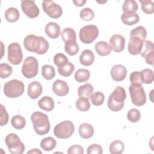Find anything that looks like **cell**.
<instances>
[{"mask_svg": "<svg viewBox=\"0 0 154 154\" xmlns=\"http://www.w3.org/2000/svg\"><path fill=\"white\" fill-rule=\"evenodd\" d=\"M23 46L29 52L43 55L48 51L49 45L48 42L43 37L29 34L25 37Z\"/></svg>", "mask_w": 154, "mask_h": 154, "instance_id": "obj_1", "label": "cell"}, {"mask_svg": "<svg viewBox=\"0 0 154 154\" xmlns=\"http://www.w3.org/2000/svg\"><path fill=\"white\" fill-rule=\"evenodd\" d=\"M34 129L39 135H43L49 132L51 125L48 116L40 111L34 112L31 116Z\"/></svg>", "mask_w": 154, "mask_h": 154, "instance_id": "obj_2", "label": "cell"}, {"mask_svg": "<svg viewBox=\"0 0 154 154\" xmlns=\"http://www.w3.org/2000/svg\"><path fill=\"white\" fill-rule=\"evenodd\" d=\"M126 94L124 88L117 86L109 96L107 105L108 108L114 112L120 111L124 106Z\"/></svg>", "mask_w": 154, "mask_h": 154, "instance_id": "obj_3", "label": "cell"}, {"mask_svg": "<svg viewBox=\"0 0 154 154\" xmlns=\"http://www.w3.org/2000/svg\"><path fill=\"white\" fill-rule=\"evenodd\" d=\"M24 84L17 79H12L5 83L4 93L10 98H16L20 96L24 92Z\"/></svg>", "mask_w": 154, "mask_h": 154, "instance_id": "obj_4", "label": "cell"}, {"mask_svg": "<svg viewBox=\"0 0 154 154\" xmlns=\"http://www.w3.org/2000/svg\"><path fill=\"white\" fill-rule=\"evenodd\" d=\"M5 142L10 153L11 154H22L25 151L24 144L16 134H8L5 138Z\"/></svg>", "mask_w": 154, "mask_h": 154, "instance_id": "obj_5", "label": "cell"}, {"mask_svg": "<svg viewBox=\"0 0 154 154\" xmlns=\"http://www.w3.org/2000/svg\"><path fill=\"white\" fill-rule=\"evenodd\" d=\"M75 131L73 123L69 120H65L57 124L54 129L56 137L60 139H67L72 136Z\"/></svg>", "mask_w": 154, "mask_h": 154, "instance_id": "obj_6", "label": "cell"}, {"mask_svg": "<svg viewBox=\"0 0 154 154\" xmlns=\"http://www.w3.org/2000/svg\"><path fill=\"white\" fill-rule=\"evenodd\" d=\"M38 70V63L37 60L32 56L27 57L23 63L22 67V73L28 79L35 77Z\"/></svg>", "mask_w": 154, "mask_h": 154, "instance_id": "obj_7", "label": "cell"}, {"mask_svg": "<svg viewBox=\"0 0 154 154\" xmlns=\"http://www.w3.org/2000/svg\"><path fill=\"white\" fill-rule=\"evenodd\" d=\"M129 91L132 102L137 106H141L146 102V96L142 85H131Z\"/></svg>", "mask_w": 154, "mask_h": 154, "instance_id": "obj_8", "label": "cell"}, {"mask_svg": "<svg viewBox=\"0 0 154 154\" xmlns=\"http://www.w3.org/2000/svg\"><path fill=\"white\" fill-rule=\"evenodd\" d=\"M98 35V28L94 25H88L81 28L79 37L81 42L83 43L90 44L95 40Z\"/></svg>", "mask_w": 154, "mask_h": 154, "instance_id": "obj_9", "label": "cell"}, {"mask_svg": "<svg viewBox=\"0 0 154 154\" xmlns=\"http://www.w3.org/2000/svg\"><path fill=\"white\" fill-rule=\"evenodd\" d=\"M8 60L11 64H19L23 58V54L20 45L17 42L10 43L8 46Z\"/></svg>", "mask_w": 154, "mask_h": 154, "instance_id": "obj_10", "label": "cell"}, {"mask_svg": "<svg viewBox=\"0 0 154 154\" xmlns=\"http://www.w3.org/2000/svg\"><path fill=\"white\" fill-rule=\"evenodd\" d=\"M42 8L50 17L53 19L59 18L63 14L61 6L52 1H43L42 2Z\"/></svg>", "mask_w": 154, "mask_h": 154, "instance_id": "obj_11", "label": "cell"}, {"mask_svg": "<svg viewBox=\"0 0 154 154\" xmlns=\"http://www.w3.org/2000/svg\"><path fill=\"white\" fill-rule=\"evenodd\" d=\"M145 38L136 35H130L128 49L130 54L136 55L140 54Z\"/></svg>", "mask_w": 154, "mask_h": 154, "instance_id": "obj_12", "label": "cell"}, {"mask_svg": "<svg viewBox=\"0 0 154 154\" xmlns=\"http://www.w3.org/2000/svg\"><path fill=\"white\" fill-rule=\"evenodd\" d=\"M21 8L22 11L29 18H35L38 16L40 10L33 1H21Z\"/></svg>", "mask_w": 154, "mask_h": 154, "instance_id": "obj_13", "label": "cell"}, {"mask_svg": "<svg viewBox=\"0 0 154 154\" xmlns=\"http://www.w3.org/2000/svg\"><path fill=\"white\" fill-rule=\"evenodd\" d=\"M153 43L149 40H145L144 42L143 46L140 52L141 55L145 58L147 64L150 65L153 64L154 49Z\"/></svg>", "mask_w": 154, "mask_h": 154, "instance_id": "obj_14", "label": "cell"}, {"mask_svg": "<svg viewBox=\"0 0 154 154\" xmlns=\"http://www.w3.org/2000/svg\"><path fill=\"white\" fill-rule=\"evenodd\" d=\"M109 46L113 51L120 52L124 50L125 38L120 34H114L109 39Z\"/></svg>", "mask_w": 154, "mask_h": 154, "instance_id": "obj_15", "label": "cell"}, {"mask_svg": "<svg viewBox=\"0 0 154 154\" xmlns=\"http://www.w3.org/2000/svg\"><path fill=\"white\" fill-rule=\"evenodd\" d=\"M110 73L114 81L117 82L122 81L126 76L127 69L125 66L121 64H117L111 68Z\"/></svg>", "mask_w": 154, "mask_h": 154, "instance_id": "obj_16", "label": "cell"}, {"mask_svg": "<svg viewBox=\"0 0 154 154\" xmlns=\"http://www.w3.org/2000/svg\"><path fill=\"white\" fill-rule=\"evenodd\" d=\"M52 90L58 96H64L69 91L67 84L61 79H57L52 84Z\"/></svg>", "mask_w": 154, "mask_h": 154, "instance_id": "obj_17", "label": "cell"}, {"mask_svg": "<svg viewBox=\"0 0 154 154\" xmlns=\"http://www.w3.org/2000/svg\"><path fill=\"white\" fill-rule=\"evenodd\" d=\"M42 85L37 81H33L28 85V95L33 99H37L42 93Z\"/></svg>", "mask_w": 154, "mask_h": 154, "instance_id": "obj_18", "label": "cell"}, {"mask_svg": "<svg viewBox=\"0 0 154 154\" xmlns=\"http://www.w3.org/2000/svg\"><path fill=\"white\" fill-rule=\"evenodd\" d=\"M46 34L52 39H55L59 37L61 34L60 27L55 22H51L46 24L45 28Z\"/></svg>", "mask_w": 154, "mask_h": 154, "instance_id": "obj_19", "label": "cell"}, {"mask_svg": "<svg viewBox=\"0 0 154 154\" xmlns=\"http://www.w3.org/2000/svg\"><path fill=\"white\" fill-rule=\"evenodd\" d=\"M121 20L122 22L127 25H133L139 22L140 17L135 12H123L121 16Z\"/></svg>", "mask_w": 154, "mask_h": 154, "instance_id": "obj_20", "label": "cell"}, {"mask_svg": "<svg viewBox=\"0 0 154 154\" xmlns=\"http://www.w3.org/2000/svg\"><path fill=\"white\" fill-rule=\"evenodd\" d=\"M79 136L84 139L90 138L94 134V128L89 123H82L79 127Z\"/></svg>", "mask_w": 154, "mask_h": 154, "instance_id": "obj_21", "label": "cell"}, {"mask_svg": "<svg viewBox=\"0 0 154 154\" xmlns=\"http://www.w3.org/2000/svg\"><path fill=\"white\" fill-rule=\"evenodd\" d=\"M94 60V55L93 52L89 49H85L82 51L80 57L79 61L81 64L86 66L91 65Z\"/></svg>", "mask_w": 154, "mask_h": 154, "instance_id": "obj_22", "label": "cell"}, {"mask_svg": "<svg viewBox=\"0 0 154 154\" xmlns=\"http://www.w3.org/2000/svg\"><path fill=\"white\" fill-rule=\"evenodd\" d=\"M94 49L97 54L102 57L108 55L111 52V49L109 44L105 41L97 42L94 45Z\"/></svg>", "mask_w": 154, "mask_h": 154, "instance_id": "obj_23", "label": "cell"}, {"mask_svg": "<svg viewBox=\"0 0 154 154\" xmlns=\"http://www.w3.org/2000/svg\"><path fill=\"white\" fill-rule=\"evenodd\" d=\"M38 106L46 111H51L54 108V101L52 97L45 96L38 100Z\"/></svg>", "mask_w": 154, "mask_h": 154, "instance_id": "obj_24", "label": "cell"}, {"mask_svg": "<svg viewBox=\"0 0 154 154\" xmlns=\"http://www.w3.org/2000/svg\"><path fill=\"white\" fill-rule=\"evenodd\" d=\"M4 16L7 21L13 23L18 20L20 17V13L16 8L10 7L6 10Z\"/></svg>", "mask_w": 154, "mask_h": 154, "instance_id": "obj_25", "label": "cell"}, {"mask_svg": "<svg viewBox=\"0 0 154 154\" xmlns=\"http://www.w3.org/2000/svg\"><path fill=\"white\" fill-rule=\"evenodd\" d=\"M61 36L64 43L71 41L76 42V32L74 29L71 28H64L61 32Z\"/></svg>", "mask_w": 154, "mask_h": 154, "instance_id": "obj_26", "label": "cell"}, {"mask_svg": "<svg viewBox=\"0 0 154 154\" xmlns=\"http://www.w3.org/2000/svg\"><path fill=\"white\" fill-rule=\"evenodd\" d=\"M93 91V86L90 84L87 83L79 87L78 89V94L79 97H84L88 99L92 94Z\"/></svg>", "mask_w": 154, "mask_h": 154, "instance_id": "obj_27", "label": "cell"}, {"mask_svg": "<svg viewBox=\"0 0 154 154\" xmlns=\"http://www.w3.org/2000/svg\"><path fill=\"white\" fill-rule=\"evenodd\" d=\"M125 149V145L120 140L113 141L109 146V151L111 154H121Z\"/></svg>", "mask_w": 154, "mask_h": 154, "instance_id": "obj_28", "label": "cell"}, {"mask_svg": "<svg viewBox=\"0 0 154 154\" xmlns=\"http://www.w3.org/2000/svg\"><path fill=\"white\" fill-rule=\"evenodd\" d=\"M56 145L55 140L51 137L45 138L40 142V147L45 151H51L54 149Z\"/></svg>", "mask_w": 154, "mask_h": 154, "instance_id": "obj_29", "label": "cell"}, {"mask_svg": "<svg viewBox=\"0 0 154 154\" xmlns=\"http://www.w3.org/2000/svg\"><path fill=\"white\" fill-rule=\"evenodd\" d=\"M90 76V72L86 69H79L75 73V79L78 82L87 81Z\"/></svg>", "mask_w": 154, "mask_h": 154, "instance_id": "obj_30", "label": "cell"}, {"mask_svg": "<svg viewBox=\"0 0 154 154\" xmlns=\"http://www.w3.org/2000/svg\"><path fill=\"white\" fill-rule=\"evenodd\" d=\"M11 124L14 129L20 130L25 126L26 120L20 115H16L11 118Z\"/></svg>", "mask_w": 154, "mask_h": 154, "instance_id": "obj_31", "label": "cell"}, {"mask_svg": "<svg viewBox=\"0 0 154 154\" xmlns=\"http://www.w3.org/2000/svg\"><path fill=\"white\" fill-rule=\"evenodd\" d=\"M42 75L46 80H51L55 76V69L51 65H44L42 68Z\"/></svg>", "mask_w": 154, "mask_h": 154, "instance_id": "obj_32", "label": "cell"}, {"mask_svg": "<svg viewBox=\"0 0 154 154\" xmlns=\"http://www.w3.org/2000/svg\"><path fill=\"white\" fill-rule=\"evenodd\" d=\"M76 107L81 111H87L90 108V103L88 98L84 97H79L76 101Z\"/></svg>", "mask_w": 154, "mask_h": 154, "instance_id": "obj_33", "label": "cell"}, {"mask_svg": "<svg viewBox=\"0 0 154 154\" xmlns=\"http://www.w3.org/2000/svg\"><path fill=\"white\" fill-rule=\"evenodd\" d=\"M65 51L70 56L75 55L79 51V46L76 42L71 41L65 43Z\"/></svg>", "mask_w": 154, "mask_h": 154, "instance_id": "obj_34", "label": "cell"}, {"mask_svg": "<svg viewBox=\"0 0 154 154\" xmlns=\"http://www.w3.org/2000/svg\"><path fill=\"white\" fill-rule=\"evenodd\" d=\"M75 70V66L74 65L68 62V63L61 67H58V71L59 74L61 76H64V77H68L70 76L72 73Z\"/></svg>", "mask_w": 154, "mask_h": 154, "instance_id": "obj_35", "label": "cell"}, {"mask_svg": "<svg viewBox=\"0 0 154 154\" xmlns=\"http://www.w3.org/2000/svg\"><path fill=\"white\" fill-rule=\"evenodd\" d=\"M138 8L137 2L134 0H126L122 5V10L123 12H135Z\"/></svg>", "mask_w": 154, "mask_h": 154, "instance_id": "obj_36", "label": "cell"}, {"mask_svg": "<svg viewBox=\"0 0 154 154\" xmlns=\"http://www.w3.org/2000/svg\"><path fill=\"white\" fill-rule=\"evenodd\" d=\"M90 98L93 105L95 106H100L104 102L105 95L100 91H96L94 93H92Z\"/></svg>", "mask_w": 154, "mask_h": 154, "instance_id": "obj_37", "label": "cell"}, {"mask_svg": "<svg viewBox=\"0 0 154 154\" xmlns=\"http://www.w3.org/2000/svg\"><path fill=\"white\" fill-rule=\"evenodd\" d=\"M141 4L142 11L148 14H152L154 12V3L151 0H139Z\"/></svg>", "mask_w": 154, "mask_h": 154, "instance_id": "obj_38", "label": "cell"}, {"mask_svg": "<svg viewBox=\"0 0 154 154\" xmlns=\"http://www.w3.org/2000/svg\"><path fill=\"white\" fill-rule=\"evenodd\" d=\"M69 62L67 57L62 53H58L54 57V63L58 67L66 65Z\"/></svg>", "mask_w": 154, "mask_h": 154, "instance_id": "obj_39", "label": "cell"}, {"mask_svg": "<svg viewBox=\"0 0 154 154\" xmlns=\"http://www.w3.org/2000/svg\"><path fill=\"white\" fill-rule=\"evenodd\" d=\"M143 76V83L149 84L153 82L154 79L153 71L150 69H144L141 71Z\"/></svg>", "mask_w": 154, "mask_h": 154, "instance_id": "obj_40", "label": "cell"}, {"mask_svg": "<svg viewBox=\"0 0 154 154\" xmlns=\"http://www.w3.org/2000/svg\"><path fill=\"white\" fill-rule=\"evenodd\" d=\"M127 118L130 122L137 123L141 118V113L137 109L132 108L128 112Z\"/></svg>", "mask_w": 154, "mask_h": 154, "instance_id": "obj_41", "label": "cell"}, {"mask_svg": "<svg viewBox=\"0 0 154 154\" xmlns=\"http://www.w3.org/2000/svg\"><path fill=\"white\" fill-rule=\"evenodd\" d=\"M12 67L7 63H1L0 64V77L5 79L10 76L12 73Z\"/></svg>", "mask_w": 154, "mask_h": 154, "instance_id": "obj_42", "label": "cell"}, {"mask_svg": "<svg viewBox=\"0 0 154 154\" xmlns=\"http://www.w3.org/2000/svg\"><path fill=\"white\" fill-rule=\"evenodd\" d=\"M80 17L85 21L92 20L94 17V13L90 8H84L79 13Z\"/></svg>", "mask_w": 154, "mask_h": 154, "instance_id": "obj_43", "label": "cell"}, {"mask_svg": "<svg viewBox=\"0 0 154 154\" xmlns=\"http://www.w3.org/2000/svg\"><path fill=\"white\" fill-rule=\"evenodd\" d=\"M129 80L132 85H142L143 80L141 72L136 71L132 72L130 75Z\"/></svg>", "mask_w": 154, "mask_h": 154, "instance_id": "obj_44", "label": "cell"}, {"mask_svg": "<svg viewBox=\"0 0 154 154\" xmlns=\"http://www.w3.org/2000/svg\"><path fill=\"white\" fill-rule=\"evenodd\" d=\"M0 107V125L1 126H2L4 125H5L8 123V114L3 105L1 104Z\"/></svg>", "mask_w": 154, "mask_h": 154, "instance_id": "obj_45", "label": "cell"}, {"mask_svg": "<svg viewBox=\"0 0 154 154\" xmlns=\"http://www.w3.org/2000/svg\"><path fill=\"white\" fill-rule=\"evenodd\" d=\"M131 35H136L138 36H140L146 39L147 36V31L145 28L143 26H138L135 28H134L130 33Z\"/></svg>", "mask_w": 154, "mask_h": 154, "instance_id": "obj_46", "label": "cell"}, {"mask_svg": "<svg viewBox=\"0 0 154 154\" xmlns=\"http://www.w3.org/2000/svg\"><path fill=\"white\" fill-rule=\"evenodd\" d=\"M103 152L102 147L97 144H93L87 148L88 154H101Z\"/></svg>", "mask_w": 154, "mask_h": 154, "instance_id": "obj_47", "label": "cell"}, {"mask_svg": "<svg viewBox=\"0 0 154 154\" xmlns=\"http://www.w3.org/2000/svg\"><path fill=\"white\" fill-rule=\"evenodd\" d=\"M67 153L73 154H83L84 153V149L81 146L79 145H73L69 147L67 150Z\"/></svg>", "mask_w": 154, "mask_h": 154, "instance_id": "obj_48", "label": "cell"}, {"mask_svg": "<svg viewBox=\"0 0 154 154\" xmlns=\"http://www.w3.org/2000/svg\"><path fill=\"white\" fill-rule=\"evenodd\" d=\"M73 4L76 5V6H78V7H81L82 5H84V4L86 2L85 0H73Z\"/></svg>", "mask_w": 154, "mask_h": 154, "instance_id": "obj_49", "label": "cell"}, {"mask_svg": "<svg viewBox=\"0 0 154 154\" xmlns=\"http://www.w3.org/2000/svg\"><path fill=\"white\" fill-rule=\"evenodd\" d=\"M28 154H42V152L41 150L38 149H32L27 152Z\"/></svg>", "mask_w": 154, "mask_h": 154, "instance_id": "obj_50", "label": "cell"}, {"mask_svg": "<svg viewBox=\"0 0 154 154\" xmlns=\"http://www.w3.org/2000/svg\"><path fill=\"white\" fill-rule=\"evenodd\" d=\"M97 2H99V3H101V4H102V3H105V2H107V1H103V2H99V1H97Z\"/></svg>", "mask_w": 154, "mask_h": 154, "instance_id": "obj_51", "label": "cell"}]
</instances>
